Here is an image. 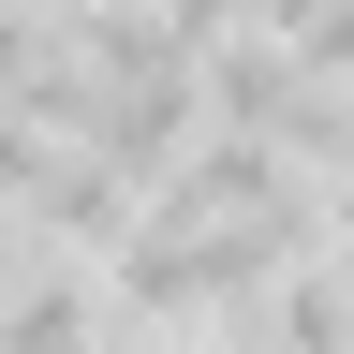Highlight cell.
Returning <instances> with one entry per match:
<instances>
[{
    "label": "cell",
    "instance_id": "6da1fadb",
    "mask_svg": "<svg viewBox=\"0 0 354 354\" xmlns=\"http://www.w3.org/2000/svg\"><path fill=\"white\" fill-rule=\"evenodd\" d=\"M236 295V266H221V221H133V236L104 251V310L118 325H207V310Z\"/></svg>",
    "mask_w": 354,
    "mask_h": 354
},
{
    "label": "cell",
    "instance_id": "7a4b0ae2",
    "mask_svg": "<svg viewBox=\"0 0 354 354\" xmlns=\"http://www.w3.org/2000/svg\"><path fill=\"white\" fill-rule=\"evenodd\" d=\"M281 192H295V148H266V133H207V148H177L148 177L162 221H266Z\"/></svg>",
    "mask_w": 354,
    "mask_h": 354
},
{
    "label": "cell",
    "instance_id": "3957f363",
    "mask_svg": "<svg viewBox=\"0 0 354 354\" xmlns=\"http://www.w3.org/2000/svg\"><path fill=\"white\" fill-rule=\"evenodd\" d=\"M310 104H325V88L281 59V30H221V44H207V118H221V133L295 148V118H310Z\"/></svg>",
    "mask_w": 354,
    "mask_h": 354
},
{
    "label": "cell",
    "instance_id": "277c9868",
    "mask_svg": "<svg viewBox=\"0 0 354 354\" xmlns=\"http://www.w3.org/2000/svg\"><path fill=\"white\" fill-rule=\"evenodd\" d=\"M104 325L118 310H104V266L88 251H44L30 281L0 295V354H104Z\"/></svg>",
    "mask_w": 354,
    "mask_h": 354
},
{
    "label": "cell",
    "instance_id": "5b68a950",
    "mask_svg": "<svg viewBox=\"0 0 354 354\" xmlns=\"http://www.w3.org/2000/svg\"><path fill=\"white\" fill-rule=\"evenodd\" d=\"M207 354H281V339H207Z\"/></svg>",
    "mask_w": 354,
    "mask_h": 354
}]
</instances>
